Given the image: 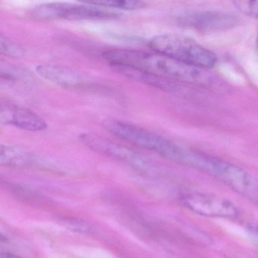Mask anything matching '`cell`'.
I'll list each match as a JSON object with an SVG mask.
<instances>
[{"mask_svg": "<svg viewBox=\"0 0 258 258\" xmlns=\"http://www.w3.org/2000/svg\"><path fill=\"white\" fill-rule=\"evenodd\" d=\"M149 46L154 52L199 69L208 70L214 67L217 61L214 52L183 36H157L149 42Z\"/></svg>", "mask_w": 258, "mask_h": 258, "instance_id": "cell-1", "label": "cell"}, {"mask_svg": "<svg viewBox=\"0 0 258 258\" xmlns=\"http://www.w3.org/2000/svg\"><path fill=\"white\" fill-rule=\"evenodd\" d=\"M102 126L104 129L117 138L142 149L155 152L169 161H176L180 145L176 144L159 134L115 119L104 120Z\"/></svg>", "mask_w": 258, "mask_h": 258, "instance_id": "cell-2", "label": "cell"}, {"mask_svg": "<svg viewBox=\"0 0 258 258\" xmlns=\"http://www.w3.org/2000/svg\"><path fill=\"white\" fill-rule=\"evenodd\" d=\"M80 140L92 150L111 157L145 176L155 177L160 174L159 168L155 163L127 146L94 134H81Z\"/></svg>", "mask_w": 258, "mask_h": 258, "instance_id": "cell-3", "label": "cell"}, {"mask_svg": "<svg viewBox=\"0 0 258 258\" xmlns=\"http://www.w3.org/2000/svg\"><path fill=\"white\" fill-rule=\"evenodd\" d=\"M33 19L37 21L64 19L69 21L108 20L117 19V13L88 3L72 4L67 3H47L34 7L31 12Z\"/></svg>", "mask_w": 258, "mask_h": 258, "instance_id": "cell-4", "label": "cell"}, {"mask_svg": "<svg viewBox=\"0 0 258 258\" xmlns=\"http://www.w3.org/2000/svg\"><path fill=\"white\" fill-rule=\"evenodd\" d=\"M180 201L187 209L204 217L233 219L238 215V208L232 202L211 193H185Z\"/></svg>", "mask_w": 258, "mask_h": 258, "instance_id": "cell-5", "label": "cell"}, {"mask_svg": "<svg viewBox=\"0 0 258 258\" xmlns=\"http://www.w3.org/2000/svg\"><path fill=\"white\" fill-rule=\"evenodd\" d=\"M178 22L184 26L202 31H224L238 24L235 16L222 12L187 10L177 16Z\"/></svg>", "mask_w": 258, "mask_h": 258, "instance_id": "cell-6", "label": "cell"}, {"mask_svg": "<svg viewBox=\"0 0 258 258\" xmlns=\"http://www.w3.org/2000/svg\"><path fill=\"white\" fill-rule=\"evenodd\" d=\"M216 178L243 197L258 205V179L244 169L223 161Z\"/></svg>", "mask_w": 258, "mask_h": 258, "instance_id": "cell-7", "label": "cell"}, {"mask_svg": "<svg viewBox=\"0 0 258 258\" xmlns=\"http://www.w3.org/2000/svg\"><path fill=\"white\" fill-rule=\"evenodd\" d=\"M0 120L3 124L31 132L43 131L47 128L46 121L38 114L8 101L1 103Z\"/></svg>", "mask_w": 258, "mask_h": 258, "instance_id": "cell-8", "label": "cell"}, {"mask_svg": "<svg viewBox=\"0 0 258 258\" xmlns=\"http://www.w3.org/2000/svg\"><path fill=\"white\" fill-rule=\"evenodd\" d=\"M36 72L41 78L58 87L69 90H81L88 87V81L78 72L56 64L37 66Z\"/></svg>", "mask_w": 258, "mask_h": 258, "instance_id": "cell-9", "label": "cell"}, {"mask_svg": "<svg viewBox=\"0 0 258 258\" xmlns=\"http://www.w3.org/2000/svg\"><path fill=\"white\" fill-rule=\"evenodd\" d=\"M0 163L10 168L28 169L40 166L39 158L32 152L16 146L2 145Z\"/></svg>", "mask_w": 258, "mask_h": 258, "instance_id": "cell-10", "label": "cell"}, {"mask_svg": "<svg viewBox=\"0 0 258 258\" xmlns=\"http://www.w3.org/2000/svg\"><path fill=\"white\" fill-rule=\"evenodd\" d=\"M0 50L2 54L10 58H22L26 53L25 49L20 44L4 36H2L0 39Z\"/></svg>", "mask_w": 258, "mask_h": 258, "instance_id": "cell-11", "label": "cell"}, {"mask_svg": "<svg viewBox=\"0 0 258 258\" xmlns=\"http://www.w3.org/2000/svg\"><path fill=\"white\" fill-rule=\"evenodd\" d=\"M98 7L103 8H114L122 10H138L144 8L146 4L141 1H101V2H90Z\"/></svg>", "mask_w": 258, "mask_h": 258, "instance_id": "cell-12", "label": "cell"}, {"mask_svg": "<svg viewBox=\"0 0 258 258\" xmlns=\"http://www.w3.org/2000/svg\"><path fill=\"white\" fill-rule=\"evenodd\" d=\"M0 75H1L2 79L14 81L22 79L25 76V72L22 69L18 68L17 66L9 64V63H4V61H2L1 62Z\"/></svg>", "mask_w": 258, "mask_h": 258, "instance_id": "cell-13", "label": "cell"}, {"mask_svg": "<svg viewBox=\"0 0 258 258\" xmlns=\"http://www.w3.org/2000/svg\"><path fill=\"white\" fill-rule=\"evenodd\" d=\"M234 4L241 13L258 19V1H236Z\"/></svg>", "mask_w": 258, "mask_h": 258, "instance_id": "cell-14", "label": "cell"}, {"mask_svg": "<svg viewBox=\"0 0 258 258\" xmlns=\"http://www.w3.org/2000/svg\"><path fill=\"white\" fill-rule=\"evenodd\" d=\"M0 258H22L10 253H2L0 254Z\"/></svg>", "mask_w": 258, "mask_h": 258, "instance_id": "cell-15", "label": "cell"}, {"mask_svg": "<svg viewBox=\"0 0 258 258\" xmlns=\"http://www.w3.org/2000/svg\"><path fill=\"white\" fill-rule=\"evenodd\" d=\"M253 232L254 233V235H256V237H257L258 238V223L256 225V226H253Z\"/></svg>", "mask_w": 258, "mask_h": 258, "instance_id": "cell-16", "label": "cell"}, {"mask_svg": "<svg viewBox=\"0 0 258 258\" xmlns=\"http://www.w3.org/2000/svg\"><path fill=\"white\" fill-rule=\"evenodd\" d=\"M256 44H257V47H258V37H257V40H256Z\"/></svg>", "mask_w": 258, "mask_h": 258, "instance_id": "cell-17", "label": "cell"}]
</instances>
